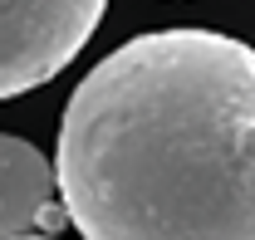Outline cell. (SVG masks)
<instances>
[{"label": "cell", "instance_id": "1", "mask_svg": "<svg viewBox=\"0 0 255 240\" xmlns=\"http://www.w3.org/2000/svg\"><path fill=\"white\" fill-rule=\"evenodd\" d=\"M54 186L84 240H255V49L152 30L103 54L69 93Z\"/></svg>", "mask_w": 255, "mask_h": 240}, {"label": "cell", "instance_id": "2", "mask_svg": "<svg viewBox=\"0 0 255 240\" xmlns=\"http://www.w3.org/2000/svg\"><path fill=\"white\" fill-rule=\"evenodd\" d=\"M108 0H0V98L49 84L94 39Z\"/></svg>", "mask_w": 255, "mask_h": 240}, {"label": "cell", "instance_id": "3", "mask_svg": "<svg viewBox=\"0 0 255 240\" xmlns=\"http://www.w3.org/2000/svg\"><path fill=\"white\" fill-rule=\"evenodd\" d=\"M69 226L64 201H54V167L25 137L0 132V240L59 236Z\"/></svg>", "mask_w": 255, "mask_h": 240}, {"label": "cell", "instance_id": "4", "mask_svg": "<svg viewBox=\"0 0 255 240\" xmlns=\"http://www.w3.org/2000/svg\"><path fill=\"white\" fill-rule=\"evenodd\" d=\"M20 240H59V236H20Z\"/></svg>", "mask_w": 255, "mask_h": 240}]
</instances>
